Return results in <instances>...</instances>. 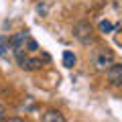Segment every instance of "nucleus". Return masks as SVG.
Here are the masks:
<instances>
[{
  "label": "nucleus",
  "mask_w": 122,
  "mask_h": 122,
  "mask_svg": "<svg viewBox=\"0 0 122 122\" xmlns=\"http://www.w3.org/2000/svg\"><path fill=\"white\" fill-rule=\"evenodd\" d=\"M43 122H65L63 120V114L57 112V110H47L43 114Z\"/></svg>",
  "instance_id": "obj_5"
},
{
  "label": "nucleus",
  "mask_w": 122,
  "mask_h": 122,
  "mask_svg": "<svg viewBox=\"0 0 122 122\" xmlns=\"http://www.w3.org/2000/svg\"><path fill=\"white\" fill-rule=\"evenodd\" d=\"M4 120H6V106L0 104V122H4Z\"/></svg>",
  "instance_id": "obj_8"
},
{
  "label": "nucleus",
  "mask_w": 122,
  "mask_h": 122,
  "mask_svg": "<svg viewBox=\"0 0 122 122\" xmlns=\"http://www.w3.org/2000/svg\"><path fill=\"white\" fill-rule=\"evenodd\" d=\"M63 65L65 67H73L75 65V55L71 51H65L63 53Z\"/></svg>",
  "instance_id": "obj_6"
},
{
  "label": "nucleus",
  "mask_w": 122,
  "mask_h": 122,
  "mask_svg": "<svg viewBox=\"0 0 122 122\" xmlns=\"http://www.w3.org/2000/svg\"><path fill=\"white\" fill-rule=\"evenodd\" d=\"M73 35L77 41H81L83 45H90L94 41V30H92V25L90 22H77L73 29Z\"/></svg>",
  "instance_id": "obj_2"
},
{
  "label": "nucleus",
  "mask_w": 122,
  "mask_h": 122,
  "mask_svg": "<svg viewBox=\"0 0 122 122\" xmlns=\"http://www.w3.org/2000/svg\"><path fill=\"white\" fill-rule=\"evenodd\" d=\"M114 61H116V57H114V53L110 51V49L98 47L96 51H94V67H96V69L106 71V69L114 63Z\"/></svg>",
  "instance_id": "obj_1"
},
{
  "label": "nucleus",
  "mask_w": 122,
  "mask_h": 122,
  "mask_svg": "<svg viewBox=\"0 0 122 122\" xmlns=\"http://www.w3.org/2000/svg\"><path fill=\"white\" fill-rule=\"evenodd\" d=\"M16 59H18V65H20L22 69H26V71H35V69H41V67H43V61L37 59V57L20 55V57H16Z\"/></svg>",
  "instance_id": "obj_3"
},
{
  "label": "nucleus",
  "mask_w": 122,
  "mask_h": 122,
  "mask_svg": "<svg viewBox=\"0 0 122 122\" xmlns=\"http://www.w3.org/2000/svg\"><path fill=\"white\" fill-rule=\"evenodd\" d=\"M112 29H114L112 22H108V20H102V22H100V30H102V33H110Z\"/></svg>",
  "instance_id": "obj_7"
},
{
  "label": "nucleus",
  "mask_w": 122,
  "mask_h": 122,
  "mask_svg": "<svg viewBox=\"0 0 122 122\" xmlns=\"http://www.w3.org/2000/svg\"><path fill=\"white\" fill-rule=\"evenodd\" d=\"M106 75H108V81L112 83V86H120L122 83V65L114 61L112 65L106 69Z\"/></svg>",
  "instance_id": "obj_4"
},
{
  "label": "nucleus",
  "mask_w": 122,
  "mask_h": 122,
  "mask_svg": "<svg viewBox=\"0 0 122 122\" xmlns=\"http://www.w3.org/2000/svg\"><path fill=\"white\" fill-rule=\"evenodd\" d=\"M4 122H25L22 118H8V120H4Z\"/></svg>",
  "instance_id": "obj_9"
}]
</instances>
